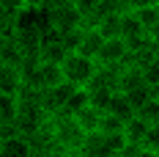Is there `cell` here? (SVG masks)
Instances as JSON below:
<instances>
[{"mask_svg":"<svg viewBox=\"0 0 159 157\" xmlns=\"http://www.w3.org/2000/svg\"><path fill=\"white\" fill-rule=\"evenodd\" d=\"M71 3H74V8L80 11V17H82V22H85V19L91 17V11L96 8V0H71Z\"/></svg>","mask_w":159,"mask_h":157,"instance_id":"obj_21","label":"cell"},{"mask_svg":"<svg viewBox=\"0 0 159 157\" xmlns=\"http://www.w3.org/2000/svg\"><path fill=\"white\" fill-rule=\"evenodd\" d=\"M126 42L121 39V36H115V39H104L102 42V47H99V55H96V63H102V66H124L126 61Z\"/></svg>","mask_w":159,"mask_h":157,"instance_id":"obj_4","label":"cell"},{"mask_svg":"<svg viewBox=\"0 0 159 157\" xmlns=\"http://www.w3.org/2000/svg\"><path fill=\"white\" fill-rule=\"evenodd\" d=\"M22 88V72L19 66L0 63V94H19Z\"/></svg>","mask_w":159,"mask_h":157,"instance_id":"obj_8","label":"cell"},{"mask_svg":"<svg viewBox=\"0 0 159 157\" xmlns=\"http://www.w3.org/2000/svg\"><path fill=\"white\" fill-rule=\"evenodd\" d=\"M118 17H121V14H107V17H99V19H96L91 28H93V31L99 33L102 39H115V36H118Z\"/></svg>","mask_w":159,"mask_h":157,"instance_id":"obj_16","label":"cell"},{"mask_svg":"<svg viewBox=\"0 0 159 157\" xmlns=\"http://www.w3.org/2000/svg\"><path fill=\"white\" fill-rule=\"evenodd\" d=\"M49 132H52V138H55V143H58L61 152H74L85 141V132L80 130V124L74 121V116L71 113H63V110H58V113L49 116Z\"/></svg>","mask_w":159,"mask_h":157,"instance_id":"obj_2","label":"cell"},{"mask_svg":"<svg viewBox=\"0 0 159 157\" xmlns=\"http://www.w3.org/2000/svg\"><path fill=\"white\" fill-rule=\"evenodd\" d=\"M124 130V121L121 119H115L110 113H102V119H99V130L96 132H102V135H118Z\"/></svg>","mask_w":159,"mask_h":157,"instance_id":"obj_20","label":"cell"},{"mask_svg":"<svg viewBox=\"0 0 159 157\" xmlns=\"http://www.w3.org/2000/svg\"><path fill=\"white\" fill-rule=\"evenodd\" d=\"M159 0H121V6H124V11H134V8H143V6H154Z\"/></svg>","mask_w":159,"mask_h":157,"instance_id":"obj_23","label":"cell"},{"mask_svg":"<svg viewBox=\"0 0 159 157\" xmlns=\"http://www.w3.org/2000/svg\"><path fill=\"white\" fill-rule=\"evenodd\" d=\"M104 113H110V116L121 119V121H126V119H132V116H134V108L126 102V96L121 94V91H112L110 105H107V110H104Z\"/></svg>","mask_w":159,"mask_h":157,"instance_id":"obj_14","label":"cell"},{"mask_svg":"<svg viewBox=\"0 0 159 157\" xmlns=\"http://www.w3.org/2000/svg\"><path fill=\"white\" fill-rule=\"evenodd\" d=\"M61 157H82V155H80V149H74V152H61Z\"/></svg>","mask_w":159,"mask_h":157,"instance_id":"obj_25","label":"cell"},{"mask_svg":"<svg viewBox=\"0 0 159 157\" xmlns=\"http://www.w3.org/2000/svg\"><path fill=\"white\" fill-rule=\"evenodd\" d=\"M61 69H63L66 83H71V86H88L91 75L96 72V61L80 55V52H69L63 61H61Z\"/></svg>","mask_w":159,"mask_h":157,"instance_id":"obj_3","label":"cell"},{"mask_svg":"<svg viewBox=\"0 0 159 157\" xmlns=\"http://www.w3.org/2000/svg\"><path fill=\"white\" fill-rule=\"evenodd\" d=\"M22 52L16 47L14 36H0V63H8V66H22Z\"/></svg>","mask_w":159,"mask_h":157,"instance_id":"obj_12","label":"cell"},{"mask_svg":"<svg viewBox=\"0 0 159 157\" xmlns=\"http://www.w3.org/2000/svg\"><path fill=\"white\" fill-rule=\"evenodd\" d=\"M19 8H22V0H0V11L8 17H14Z\"/></svg>","mask_w":159,"mask_h":157,"instance_id":"obj_22","label":"cell"},{"mask_svg":"<svg viewBox=\"0 0 159 157\" xmlns=\"http://www.w3.org/2000/svg\"><path fill=\"white\" fill-rule=\"evenodd\" d=\"M148 127H154V124H145L143 119H137V116H132V119H126L124 121V141L126 143H143V138H145V132H148Z\"/></svg>","mask_w":159,"mask_h":157,"instance_id":"obj_11","label":"cell"},{"mask_svg":"<svg viewBox=\"0 0 159 157\" xmlns=\"http://www.w3.org/2000/svg\"><path fill=\"white\" fill-rule=\"evenodd\" d=\"M143 28H140V22L134 19V14L132 11H121V17H118V36L124 39V42H129V39H137V36H143Z\"/></svg>","mask_w":159,"mask_h":157,"instance_id":"obj_13","label":"cell"},{"mask_svg":"<svg viewBox=\"0 0 159 157\" xmlns=\"http://www.w3.org/2000/svg\"><path fill=\"white\" fill-rule=\"evenodd\" d=\"M44 22H47V31L55 33V36L85 25L71 0H47L44 3Z\"/></svg>","mask_w":159,"mask_h":157,"instance_id":"obj_1","label":"cell"},{"mask_svg":"<svg viewBox=\"0 0 159 157\" xmlns=\"http://www.w3.org/2000/svg\"><path fill=\"white\" fill-rule=\"evenodd\" d=\"M132 14H134V19L140 22V28H143L145 33L159 36V3H154V6H143V8H134Z\"/></svg>","mask_w":159,"mask_h":157,"instance_id":"obj_9","label":"cell"},{"mask_svg":"<svg viewBox=\"0 0 159 157\" xmlns=\"http://www.w3.org/2000/svg\"><path fill=\"white\" fill-rule=\"evenodd\" d=\"M134 116H137V119H143L145 124H159V96L145 99L143 105L134 110Z\"/></svg>","mask_w":159,"mask_h":157,"instance_id":"obj_17","label":"cell"},{"mask_svg":"<svg viewBox=\"0 0 159 157\" xmlns=\"http://www.w3.org/2000/svg\"><path fill=\"white\" fill-rule=\"evenodd\" d=\"M16 31H47V22H44V8H28L22 6L11 19V33Z\"/></svg>","mask_w":159,"mask_h":157,"instance_id":"obj_5","label":"cell"},{"mask_svg":"<svg viewBox=\"0 0 159 157\" xmlns=\"http://www.w3.org/2000/svg\"><path fill=\"white\" fill-rule=\"evenodd\" d=\"M110 96L112 91H107V88H88V105L96 108L99 113H104L107 105H110Z\"/></svg>","mask_w":159,"mask_h":157,"instance_id":"obj_18","label":"cell"},{"mask_svg":"<svg viewBox=\"0 0 159 157\" xmlns=\"http://www.w3.org/2000/svg\"><path fill=\"white\" fill-rule=\"evenodd\" d=\"M0 157H33L28 138L19 135V132L0 135Z\"/></svg>","mask_w":159,"mask_h":157,"instance_id":"obj_6","label":"cell"},{"mask_svg":"<svg viewBox=\"0 0 159 157\" xmlns=\"http://www.w3.org/2000/svg\"><path fill=\"white\" fill-rule=\"evenodd\" d=\"M44 3L47 0H22V6H28V8H44Z\"/></svg>","mask_w":159,"mask_h":157,"instance_id":"obj_24","label":"cell"},{"mask_svg":"<svg viewBox=\"0 0 159 157\" xmlns=\"http://www.w3.org/2000/svg\"><path fill=\"white\" fill-rule=\"evenodd\" d=\"M124 96H126V102H129V105L137 110V108H140V105L145 102V99H151V96H159V88H151V86L140 83V86H134V88L124 91Z\"/></svg>","mask_w":159,"mask_h":157,"instance_id":"obj_15","label":"cell"},{"mask_svg":"<svg viewBox=\"0 0 159 157\" xmlns=\"http://www.w3.org/2000/svg\"><path fill=\"white\" fill-rule=\"evenodd\" d=\"M82 105H88V88L85 86H74V91L69 94V99H66V105H63V113H74Z\"/></svg>","mask_w":159,"mask_h":157,"instance_id":"obj_19","label":"cell"},{"mask_svg":"<svg viewBox=\"0 0 159 157\" xmlns=\"http://www.w3.org/2000/svg\"><path fill=\"white\" fill-rule=\"evenodd\" d=\"M102 36L91 28V25H82V31H80V39H77V47H74V52H80V55H85V58H93L99 55V47H102Z\"/></svg>","mask_w":159,"mask_h":157,"instance_id":"obj_7","label":"cell"},{"mask_svg":"<svg viewBox=\"0 0 159 157\" xmlns=\"http://www.w3.org/2000/svg\"><path fill=\"white\" fill-rule=\"evenodd\" d=\"M71 116H74V121L80 124V130H82L85 135H91V132H96V130H99V119H102V113H99L96 108H91V105L77 108Z\"/></svg>","mask_w":159,"mask_h":157,"instance_id":"obj_10","label":"cell"}]
</instances>
